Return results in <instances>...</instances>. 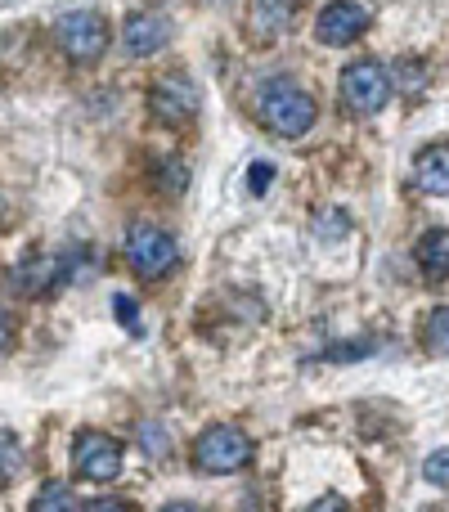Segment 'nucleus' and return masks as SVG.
<instances>
[{"instance_id":"nucleus-8","label":"nucleus","mask_w":449,"mask_h":512,"mask_svg":"<svg viewBox=\"0 0 449 512\" xmlns=\"http://www.w3.org/2000/svg\"><path fill=\"white\" fill-rule=\"evenodd\" d=\"M171 45V18L158 14V9H144V14H131L122 27V50L131 59H153L158 50Z\"/></svg>"},{"instance_id":"nucleus-13","label":"nucleus","mask_w":449,"mask_h":512,"mask_svg":"<svg viewBox=\"0 0 449 512\" xmlns=\"http://www.w3.org/2000/svg\"><path fill=\"white\" fill-rule=\"evenodd\" d=\"M36 512H72L77 508V495H72V486H63V481H45L41 490H36Z\"/></svg>"},{"instance_id":"nucleus-6","label":"nucleus","mask_w":449,"mask_h":512,"mask_svg":"<svg viewBox=\"0 0 449 512\" xmlns=\"http://www.w3.org/2000/svg\"><path fill=\"white\" fill-rule=\"evenodd\" d=\"M72 468H77V477L90 481V486H108V481H117V472H122V441H113V436H104V432H81L77 441H72Z\"/></svg>"},{"instance_id":"nucleus-22","label":"nucleus","mask_w":449,"mask_h":512,"mask_svg":"<svg viewBox=\"0 0 449 512\" xmlns=\"http://www.w3.org/2000/svg\"><path fill=\"white\" fill-rule=\"evenodd\" d=\"M310 508H315V512H324V508H346V504H342V499H337V495H328V499H315V504H310Z\"/></svg>"},{"instance_id":"nucleus-11","label":"nucleus","mask_w":449,"mask_h":512,"mask_svg":"<svg viewBox=\"0 0 449 512\" xmlns=\"http://www.w3.org/2000/svg\"><path fill=\"white\" fill-rule=\"evenodd\" d=\"M414 256L427 279H449V230H427L423 239H418Z\"/></svg>"},{"instance_id":"nucleus-7","label":"nucleus","mask_w":449,"mask_h":512,"mask_svg":"<svg viewBox=\"0 0 449 512\" xmlns=\"http://www.w3.org/2000/svg\"><path fill=\"white\" fill-rule=\"evenodd\" d=\"M149 104H153V117H162L167 126H180V122H189V117L198 113L203 95H198L194 77H185V72H167V77L153 86Z\"/></svg>"},{"instance_id":"nucleus-10","label":"nucleus","mask_w":449,"mask_h":512,"mask_svg":"<svg viewBox=\"0 0 449 512\" xmlns=\"http://www.w3.org/2000/svg\"><path fill=\"white\" fill-rule=\"evenodd\" d=\"M414 180L423 194L432 198H449V144H436V149H423L414 162Z\"/></svg>"},{"instance_id":"nucleus-3","label":"nucleus","mask_w":449,"mask_h":512,"mask_svg":"<svg viewBox=\"0 0 449 512\" xmlns=\"http://www.w3.org/2000/svg\"><path fill=\"white\" fill-rule=\"evenodd\" d=\"M337 90H342V104L351 108V113L373 117V113H382V104L391 99V77H387V68H382V63L355 59V63H346V68H342Z\"/></svg>"},{"instance_id":"nucleus-19","label":"nucleus","mask_w":449,"mask_h":512,"mask_svg":"<svg viewBox=\"0 0 449 512\" xmlns=\"http://www.w3.org/2000/svg\"><path fill=\"white\" fill-rule=\"evenodd\" d=\"M270 180H274V167H270V162H256V167L247 171V189H252L256 198H261L265 189H270Z\"/></svg>"},{"instance_id":"nucleus-1","label":"nucleus","mask_w":449,"mask_h":512,"mask_svg":"<svg viewBox=\"0 0 449 512\" xmlns=\"http://www.w3.org/2000/svg\"><path fill=\"white\" fill-rule=\"evenodd\" d=\"M256 113H261V126L270 135H279V140H301V135L315 126L319 108H315V99L301 86H292V81H265L261 95H256Z\"/></svg>"},{"instance_id":"nucleus-21","label":"nucleus","mask_w":449,"mask_h":512,"mask_svg":"<svg viewBox=\"0 0 449 512\" xmlns=\"http://www.w3.org/2000/svg\"><path fill=\"white\" fill-rule=\"evenodd\" d=\"M90 512H126V504H117V499H95V504H86Z\"/></svg>"},{"instance_id":"nucleus-16","label":"nucleus","mask_w":449,"mask_h":512,"mask_svg":"<svg viewBox=\"0 0 449 512\" xmlns=\"http://www.w3.org/2000/svg\"><path fill=\"white\" fill-rule=\"evenodd\" d=\"M18 468H23V454H18V445H14V436H0V481H9V477H18Z\"/></svg>"},{"instance_id":"nucleus-20","label":"nucleus","mask_w":449,"mask_h":512,"mask_svg":"<svg viewBox=\"0 0 449 512\" xmlns=\"http://www.w3.org/2000/svg\"><path fill=\"white\" fill-rule=\"evenodd\" d=\"M18 328H14V315H9L5 306H0V355H9V346H14Z\"/></svg>"},{"instance_id":"nucleus-17","label":"nucleus","mask_w":449,"mask_h":512,"mask_svg":"<svg viewBox=\"0 0 449 512\" xmlns=\"http://www.w3.org/2000/svg\"><path fill=\"white\" fill-rule=\"evenodd\" d=\"M167 194H180V189L189 185V171H185V162H162V180H158Z\"/></svg>"},{"instance_id":"nucleus-18","label":"nucleus","mask_w":449,"mask_h":512,"mask_svg":"<svg viewBox=\"0 0 449 512\" xmlns=\"http://www.w3.org/2000/svg\"><path fill=\"white\" fill-rule=\"evenodd\" d=\"M113 310L122 315V328H126V333H140V310H135V301L126 297V292H117V297H113Z\"/></svg>"},{"instance_id":"nucleus-14","label":"nucleus","mask_w":449,"mask_h":512,"mask_svg":"<svg viewBox=\"0 0 449 512\" xmlns=\"http://www.w3.org/2000/svg\"><path fill=\"white\" fill-rule=\"evenodd\" d=\"M423 342H427V351H432V355H449V306H441V310H432V315H427Z\"/></svg>"},{"instance_id":"nucleus-4","label":"nucleus","mask_w":449,"mask_h":512,"mask_svg":"<svg viewBox=\"0 0 449 512\" xmlns=\"http://www.w3.org/2000/svg\"><path fill=\"white\" fill-rule=\"evenodd\" d=\"M126 261H131V270L140 279H162V274L176 270L180 243L158 225H131L126 230Z\"/></svg>"},{"instance_id":"nucleus-15","label":"nucleus","mask_w":449,"mask_h":512,"mask_svg":"<svg viewBox=\"0 0 449 512\" xmlns=\"http://www.w3.org/2000/svg\"><path fill=\"white\" fill-rule=\"evenodd\" d=\"M423 477L432 481V486H441V490H449V450H432L423 459Z\"/></svg>"},{"instance_id":"nucleus-5","label":"nucleus","mask_w":449,"mask_h":512,"mask_svg":"<svg viewBox=\"0 0 449 512\" xmlns=\"http://www.w3.org/2000/svg\"><path fill=\"white\" fill-rule=\"evenodd\" d=\"M54 41L72 63H95L108 50V23L99 9H72L54 23Z\"/></svg>"},{"instance_id":"nucleus-12","label":"nucleus","mask_w":449,"mask_h":512,"mask_svg":"<svg viewBox=\"0 0 449 512\" xmlns=\"http://www.w3.org/2000/svg\"><path fill=\"white\" fill-rule=\"evenodd\" d=\"M252 23L261 36H279L292 23V0H252Z\"/></svg>"},{"instance_id":"nucleus-2","label":"nucleus","mask_w":449,"mask_h":512,"mask_svg":"<svg viewBox=\"0 0 449 512\" xmlns=\"http://www.w3.org/2000/svg\"><path fill=\"white\" fill-rule=\"evenodd\" d=\"M252 463V436L238 427H207L194 441V468L207 477H229Z\"/></svg>"},{"instance_id":"nucleus-9","label":"nucleus","mask_w":449,"mask_h":512,"mask_svg":"<svg viewBox=\"0 0 449 512\" xmlns=\"http://www.w3.org/2000/svg\"><path fill=\"white\" fill-rule=\"evenodd\" d=\"M364 27H369V9L355 5V0H333V5H324V9H319V18H315V36L324 45L360 41Z\"/></svg>"}]
</instances>
